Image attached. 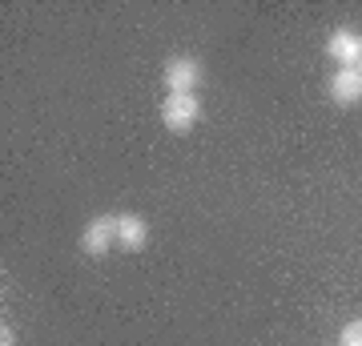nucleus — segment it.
I'll return each mask as SVG.
<instances>
[{"label":"nucleus","instance_id":"nucleus-6","mask_svg":"<svg viewBox=\"0 0 362 346\" xmlns=\"http://www.w3.org/2000/svg\"><path fill=\"white\" fill-rule=\"evenodd\" d=\"M326 93H330V101L342 105V109L358 105L362 101V73L358 69H338L334 77H330V85H326Z\"/></svg>","mask_w":362,"mask_h":346},{"label":"nucleus","instance_id":"nucleus-3","mask_svg":"<svg viewBox=\"0 0 362 346\" xmlns=\"http://www.w3.org/2000/svg\"><path fill=\"white\" fill-rule=\"evenodd\" d=\"M117 246V221L113 214H97V218L85 221V230H81V250L89 258H105L109 250Z\"/></svg>","mask_w":362,"mask_h":346},{"label":"nucleus","instance_id":"nucleus-4","mask_svg":"<svg viewBox=\"0 0 362 346\" xmlns=\"http://www.w3.org/2000/svg\"><path fill=\"white\" fill-rule=\"evenodd\" d=\"M117 221V250H125V254H137V250H145L149 246V221L141 218V214H113Z\"/></svg>","mask_w":362,"mask_h":346},{"label":"nucleus","instance_id":"nucleus-5","mask_svg":"<svg viewBox=\"0 0 362 346\" xmlns=\"http://www.w3.org/2000/svg\"><path fill=\"white\" fill-rule=\"evenodd\" d=\"M326 57L338 64V69H354L362 57V37L354 28H334L330 37H326Z\"/></svg>","mask_w":362,"mask_h":346},{"label":"nucleus","instance_id":"nucleus-1","mask_svg":"<svg viewBox=\"0 0 362 346\" xmlns=\"http://www.w3.org/2000/svg\"><path fill=\"white\" fill-rule=\"evenodd\" d=\"M202 121V97L197 93H165L161 101V125L169 133H189Z\"/></svg>","mask_w":362,"mask_h":346},{"label":"nucleus","instance_id":"nucleus-8","mask_svg":"<svg viewBox=\"0 0 362 346\" xmlns=\"http://www.w3.org/2000/svg\"><path fill=\"white\" fill-rule=\"evenodd\" d=\"M0 346H16V334H13V326H8V322L0 326Z\"/></svg>","mask_w":362,"mask_h":346},{"label":"nucleus","instance_id":"nucleus-2","mask_svg":"<svg viewBox=\"0 0 362 346\" xmlns=\"http://www.w3.org/2000/svg\"><path fill=\"white\" fill-rule=\"evenodd\" d=\"M202 77H206V69H202V61H197V57H169L165 73H161L165 93H197Z\"/></svg>","mask_w":362,"mask_h":346},{"label":"nucleus","instance_id":"nucleus-9","mask_svg":"<svg viewBox=\"0 0 362 346\" xmlns=\"http://www.w3.org/2000/svg\"><path fill=\"white\" fill-rule=\"evenodd\" d=\"M354 69H358V73H362V57H358V64H354Z\"/></svg>","mask_w":362,"mask_h":346},{"label":"nucleus","instance_id":"nucleus-7","mask_svg":"<svg viewBox=\"0 0 362 346\" xmlns=\"http://www.w3.org/2000/svg\"><path fill=\"white\" fill-rule=\"evenodd\" d=\"M338 346H362V318H354V322H346V326H342Z\"/></svg>","mask_w":362,"mask_h":346}]
</instances>
